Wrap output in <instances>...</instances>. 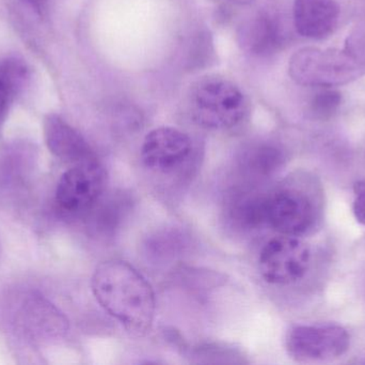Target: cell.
<instances>
[{
    "label": "cell",
    "mask_w": 365,
    "mask_h": 365,
    "mask_svg": "<svg viewBox=\"0 0 365 365\" xmlns=\"http://www.w3.org/2000/svg\"><path fill=\"white\" fill-rule=\"evenodd\" d=\"M351 338L340 326H295L287 332L285 346L298 362L327 361L346 354Z\"/></svg>",
    "instance_id": "cell-6"
},
{
    "label": "cell",
    "mask_w": 365,
    "mask_h": 365,
    "mask_svg": "<svg viewBox=\"0 0 365 365\" xmlns=\"http://www.w3.org/2000/svg\"><path fill=\"white\" fill-rule=\"evenodd\" d=\"M189 104L195 122L212 130L233 128L247 111L242 90L218 75H207L195 81L189 94Z\"/></svg>",
    "instance_id": "cell-2"
},
{
    "label": "cell",
    "mask_w": 365,
    "mask_h": 365,
    "mask_svg": "<svg viewBox=\"0 0 365 365\" xmlns=\"http://www.w3.org/2000/svg\"><path fill=\"white\" fill-rule=\"evenodd\" d=\"M310 259V249L304 242L293 236H280L269 240L262 249L259 274L269 284H292L304 278Z\"/></svg>",
    "instance_id": "cell-4"
},
{
    "label": "cell",
    "mask_w": 365,
    "mask_h": 365,
    "mask_svg": "<svg viewBox=\"0 0 365 365\" xmlns=\"http://www.w3.org/2000/svg\"><path fill=\"white\" fill-rule=\"evenodd\" d=\"M355 201H354V214L358 222L365 226V180L358 181L354 186Z\"/></svg>",
    "instance_id": "cell-17"
},
{
    "label": "cell",
    "mask_w": 365,
    "mask_h": 365,
    "mask_svg": "<svg viewBox=\"0 0 365 365\" xmlns=\"http://www.w3.org/2000/svg\"><path fill=\"white\" fill-rule=\"evenodd\" d=\"M43 128L49 151L61 160L77 164L94 158L93 151L83 135L59 116H47Z\"/></svg>",
    "instance_id": "cell-10"
},
{
    "label": "cell",
    "mask_w": 365,
    "mask_h": 365,
    "mask_svg": "<svg viewBox=\"0 0 365 365\" xmlns=\"http://www.w3.org/2000/svg\"><path fill=\"white\" fill-rule=\"evenodd\" d=\"M293 13L294 24L300 36L324 39L336 29L340 9L334 0H295Z\"/></svg>",
    "instance_id": "cell-9"
},
{
    "label": "cell",
    "mask_w": 365,
    "mask_h": 365,
    "mask_svg": "<svg viewBox=\"0 0 365 365\" xmlns=\"http://www.w3.org/2000/svg\"><path fill=\"white\" fill-rule=\"evenodd\" d=\"M342 96L334 89H325L315 94L311 101V111L319 119L332 117L340 107Z\"/></svg>",
    "instance_id": "cell-16"
},
{
    "label": "cell",
    "mask_w": 365,
    "mask_h": 365,
    "mask_svg": "<svg viewBox=\"0 0 365 365\" xmlns=\"http://www.w3.org/2000/svg\"><path fill=\"white\" fill-rule=\"evenodd\" d=\"M192 144L188 135L171 126L154 129L145 136L141 160L150 171L167 174L181 166L190 156Z\"/></svg>",
    "instance_id": "cell-7"
},
{
    "label": "cell",
    "mask_w": 365,
    "mask_h": 365,
    "mask_svg": "<svg viewBox=\"0 0 365 365\" xmlns=\"http://www.w3.org/2000/svg\"><path fill=\"white\" fill-rule=\"evenodd\" d=\"M238 40L242 49L251 55L265 57L276 53L282 46L284 34L277 16L261 13L240 27Z\"/></svg>",
    "instance_id": "cell-11"
},
{
    "label": "cell",
    "mask_w": 365,
    "mask_h": 365,
    "mask_svg": "<svg viewBox=\"0 0 365 365\" xmlns=\"http://www.w3.org/2000/svg\"><path fill=\"white\" fill-rule=\"evenodd\" d=\"M357 60L346 51H322L302 49L292 57L289 74L302 85L330 87L355 77Z\"/></svg>",
    "instance_id": "cell-5"
},
{
    "label": "cell",
    "mask_w": 365,
    "mask_h": 365,
    "mask_svg": "<svg viewBox=\"0 0 365 365\" xmlns=\"http://www.w3.org/2000/svg\"><path fill=\"white\" fill-rule=\"evenodd\" d=\"M27 79V68L19 60L9 59L0 64V120Z\"/></svg>",
    "instance_id": "cell-14"
},
{
    "label": "cell",
    "mask_w": 365,
    "mask_h": 365,
    "mask_svg": "<svg viewBox=\"0 0 365 365\" xmlns=\"http://www.w3.org/2000/svg\"><path fill=\"white\" fill-rule=\"evenodd\" d=\"M215 1H230L233 2L235 4H249L253 1V0H215Z\"/></svg>",
    "instance_id": "cell-18"
},
{
    "label": "cell",
    "mask_w": 365,
    "mask_h": 365,
    "mask_svg": "<svg viewBox=\"0 0 365 365\" xmlns=\"http://www.w3.org/2000/svg\"><path fill=\"white\" fill-rule=\"evenodd\" d=\"M106 180V171L96 158L77 163L58 182L57 205L66 214L89 211L102 197Z\"/></svg>",
    "instance_id": "cell-3"
},
{
    "label": "cell",
    "mask_w": 365,
    "mask_h": 365,
    "mask_svg": "<svg viewBox=\"0 0 365 365\" xmlns=\"http://www.w3.org/2000/svg\"><path fill=\"white\" fill-rule=\"evenodd\" d=\"M92 291L100 306L130 334L143 336L151 329L155 296L147 279L120 259L100 264L92 276Z\"/></svg>",
    "instance_id": "cell-1"
},
{
    "label": "cell",
    "mask_w": 365,
    "mask_h": 365,
    "mask_svg": "<svg viewBox=\"0 0 365 365\" xmlns=\"http://www.w3.org/2000/svg\"><path fill=\"white\" fill-rule=\"evenodd\" d=\"M242 161L248 171L255 175L269 176L282 166L284 154L277 146L261 144L251 147L245 154Z\"/></svg>",
    "instance_id": "cell-15"
},
{
    "label": "cell",
    "mask_w": 365,
    "mask_h": 365,
    "mask_svg": "<svg viewBox=\"0 0 365 365\" xmlns=\"http://www.w3.org/2000/svg\"><path fill=\"white\" fill-rule=\"evenodd\" d=\"M314 221V207L304 193L281 190L268 197L267 223L282 235H304Z\"/></svg>",
    "instance_id": "cell-8"
},
{
    "label": "cell",
    "mask_w": 365,
    "mask_h": 365,
    "mask_svg": "<svg viewBox=\"0 0 365 365\" xmlns=\"http://www.w3.org/2000/svg\"><path fill=\"white\" fill-rule=\"evenodd\" d=\"M101 199L93 206L96 211L92 214L91 220L96 231L103 237H108L121 226L124 219L130 211V201L122 193H113L102 201Z\"/></svg>",
    "instance_id": "cell-12"
},
{
    "label": "cell",
    "mask_w": 365,
    "mask_h": 365,
    "mask_svg": "<svg viewBox=\"0 0 365 365\" xmlns=\"http://www.w3.org/2000/svg\"><path fill=\"white\" fill-rule=\"evenodd\" d=\"M267 204L268 197L255 193L240 195L232 201L231 219L240 229H257L267 223Z\"/></svg>",
    "instance_id": "cell-13"
}]
</instances>
